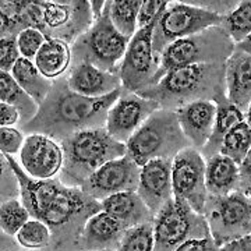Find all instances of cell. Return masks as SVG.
<instances>
[{"label": "cell", "instance_id": "1", "mask_svg": "<svg viewBox=\"0 0 251 251\" xmlns=\"http://www.w3.org/2000/svg\"><path fill=\"white\" fill-rule=\"evenodd\" d=\"M4 156L17 176L20 198L31 218L44 222L52 232V243L45 251H80L78 242L84 226L91 216L102 211L100 201L90 197L81 187L63 184L59 177L32 179L14 156Z\"/></svg>", "mask_w": 251, "mask_h": 251}, {"label": "cell", "instance_id": "2", "mask_svg": "<svg viewBox=\"0 0 251 251\" xmlns=\"http://www.w3.org/2000/svg\"><path fill=\"white\" fill-rule=\"evenodd\" d=\"M122 88L103 98H88L70 90L66 77L53 87L36 116L20 130L24 134H44L57 143L87 128L105 127L110 108L122 95Z\"/></svg>", "mask_w": 251, "mask_h": 251}, {"label": "cell", "instance_id": "3", "mask_svg": "<svg viewBox=\"0 0 251 251\" xmlns=\"http://www.w3.org/2000/svg\"><path fill=\"white\" fill-rule=\"evenodd\" d=\"M138 95L155 100L162 109L169 110H177L197 100L219 103L227 99L226 63L193 64L172 70L156 85Z\"/></svg>", "mask_w": 251, "mask_h": 251}, {"label": "cell", "instance_id": "4", "mask_svg": "<svg viewBox=\"0 0 251 251\" xmlns=\"http://www.w3.org/2000/svg\"><path fill=\"white\" fill-rule=\"evenodd\" d=\"M60 145L63 166L57 177L69 187H81L105 163L127 155L126 144L115 140L105 127L74 133Z\"/></svg>", "mask_w": 251, "mask_h": 251}, {"label": "cell", "instance_id": "5", "mask_svg": "<svg viewBox=\"0 0 251 251\" xmlns=\"http://www.w3.org/2000/svg\"><path fill=\"white\" fill-rule=\"evenodd\" d=\"M27 28L39 29L46 38L73 45L94 24L91 3L87 0H34L18 1Z\"/></svg>", "mask_w": 251, "mask_h": 251}, {"label": "cell", "instance_id": "6", "mask_svg": "<svg viewBox=\"0 0 251 251\" xmlns=\"http://www.w3.org/2000/svg\"><path fill=\"white\" fill-rule=\"evenodd\" d=\"M127 155L138 166L152 159H172L190 147L176 110L158 109L126 143Z\"/></svg>", "mask_w": 251, "mask_h": 251}, {"label": "cell", "instance_id": "7", "mask_svg": "<svg viewBox=\"0 0 251 251\" xmlns=\"http://www.w3.org/2000/svg\"><path fill=\"white\" fill-rule=\"evenodd\" d=\"M234 48L236 44L222 25L211 27L196 35L179 39L163 50L153 85H156L163 75L180 67L206 63H226L233 54Z\"/></svg>", "mask_w": 251, "mask_h": 251}, {"label": "cell", "instance_id": "8", "mask_svg": "<svg viewBox=\"0 0 251 251\" xmlns=\"http://www.w3.org/2000/svg\"><path fill=\"white\" fill-rule=\"evenodd\" d=\"M130 39L117 31L109 17V1L103 14L72 45V64L87 62L100 70L119 74Z\"/></svg>", "mask_w": 251, "mask_h": 251}, {"label": "cell", "instance_id": "9", "mask_svg": "<svg viewBox=\"0 0 251 251\" xmlns=\"http://www.w3.org/2000/svg\"><path fill=\"white\" fill-rule=\"evenodd\" d=\"M224 17L202 6L184 1H169L153 29L152 49L155 60L161 62L163 50L173 42L196 35L208 28L222 25Z\"/></svg>", "mask_w": 251, "mask_h": 251}, {"label": "cell", "instance_id": "10", "mask_svg": "<svg viewBox=\"0 0 251 251\" xmlns=\"http://www.w3.org/2000/svg\"><path fill=\"white\" fill-rule=\"evenodd\" d=\"M152 224L155 251H176L191 239L211 236L205 216L176 197L165 204Z\"/></svg>", "mask_w": 251, "mask_h": 251}, {"label": "cell", "instance_id": "11", "mask_svg": "<svg viewBox=\"0 0 251 251\" xmlns=\"http://www.w3.org/2000/svg\"><path fill=\"white\" fill-rule=\"evenodd\" d=\"M204 216L218 247L251 234L250 201L242 191L222 197L208 196Z\"/></svg>", "mask_w": 251, "mask_h": 251}, {"label": "cell", "instance_id": "12", "mask_svg": "<svg viewBox=\"0 0 251 251\" xmlns=\"http://www.w3.org/2000/svg\"><path fill=\"white\" fill-rule=\"evenodd\" d=\"M156 21L141 28L130 39L125 57L120 64L119 75L122 90L125 92L140 94L153 85L159 63L155 60L152 49L153 29Z\"/></svg>", "mask_w": 251, "mask_h": 251}, {"label": "cell", "instance_id": "13", "mask_svg": "<svg viewBox=\"0 0 251 251\" xmlns=\"http://www.w3.org/2000/svg\"><path fill=\"white\" fill-rule=\"evenodd\" d=\"M206 161L201 152L188 147L172 162L173 197L186 201L196 212L204 215L208 191L205 184Z\"/></svg>", "mask_w": 251, "mask_h": 251}, {"label": "cell", "instance_id": "14", "mask_svg": "<svg viewBox=\"0 0 251 251\" xmlns=\"http://www.w3.org/2000/svg\"><path fill=\"white\" fill-rule=\"evenodd\" d=\"M140 172L141 166H138L130 155H125L105 163L81 188L97 201H102L117 193L137 191Z\"/></svg>", "mask_w": 251, "mask_h": 251}, {"label": "cell", "instance_id": "15", "mask_svg": "<svg viewBox=\"0 0 251 251\" xmlns=\"http://www.w3.org/2000/svg\"><path fill=\"white\" fill-rule=\"evenodd\" d=\"M158 109L161 106L155 100L122 91V95L109 110L105 128L119 143L126 144Z\"/></svg>", "mask_w": 251, "mask_h": 251}, {"label": "cell", "instance_id": "16", "mask_svg": "<svg viewBox=\"0 0 251 251\" xmlns=\"http://www.w3.org/2000/svg\"><path fill=\"white\" fill-rule=\"evenodd\" d=\"M18 158L23 171L32 179H54L62 171V145L48 135H25V143Z\"/></svg>", "mask_w": 251, "mask_h": 251}, {"label": "cell", "instance_id": "17", "mask_svg": "<svg viewBox=\"0 0 251 251\" xmlns=\"http://www.w3.org/2000/svg\"><path fill=\"white\" fill-rule=\"evenodd\" d=\"M172 159H152L141 166L137 193L150 208L152 218L173 198Z\"/></svg>", "mask_w": 251, "mask_h": 251}, {"label": "cell", "instance_id": "18", "mask_svg": "<svg viewBox=\"0 0 251 251\" xmlns=\"http://www.w3.org/2000/svg\"><path fill=\"white\" fill-rule=\"evenodd\" d=\"M218 106L212 100H197L176 110L180 127L190 147L201 151L209 141L216 120Z\"/></svg>", "mask_w": 251, "mask_h": 251}, {"label": "cell", "instance_id": "19", "mask_svg": "<svg viewBox=\"0 0 251 251\" xmlns=\"http://www.w3.org/2000/svg\"><path fill=\"white\" fill-rule=\"evenodd\" d=\"M66 80L70 90L88 98H103L122 88L119 74L103 72L87 62L72 64Z\"/></svg>", "mask_w": 251, "mask_h": 251}, {"label": "cell", "instance_id": "20", "mask_svg": "<svg viewBox=\"0 0 251 251\" xmlns=\"http://www.w3.org/2000/svg\"><path fill=\"white\" fill-rule=\"evenodd\" d=\"M127 230L115 218L100 211L91 216L81 233L78 249L80 251L117 250L119 244Z\"/></svg>", "mask_w": 251, "mask_h": 251}, {"label": "cell", "instance_id": "21", "mask_svg": "<svg viewBox=\"0 0 251 251\" xmlns=\"http://www.w3.org/2000/svg\"><path fill=\"white\" fill-rule=\"evenodd\" d=\"M226 92L227 99L246 113L251 103V54L236 48L226 60Z\"/></svg>", "mask_w": 251, "mask_h": 251}, {"label": "cell", "instance_id": "22", "mask_svg": "<svg viewBox=\"0 0 251 251\" xmlns=\"http://www.w3.org/2000/svg\"><path fill=\"white\" fill-rule=\"evenodd\" d=\"M100 205L103 212L115 218L126 229L153 221L150 208L145 205L137 191L117 193L115 196L102 200Z\"/></svg>", "mask_w": 251, "mask_h": 251}, {"label": "cell", "instance_id": "23", "mask_svg": "<svg viewBox=\"0 0 251 251\" xmlns=\"http://www.w3.org/2000/svg\"><path fill=\"white\" fill-rule=\"evenodd\" d=\"M205 184L211 197H222L239 191V165L222 153L206 159Z\"/></svg>", "mask_w": 251, "mask_h": 251}, {"label": "cell", "instance_id": "24", "mask_svg": "<svg viewBox=\"0 0 251 251\" xmlns=\"http://www.w3.org/2000/svg\"><path fill=\"white\" fill-rule=\"evenodd\" d=\"M72 62V45L56 38L46 39L34 60L38 70L52 81L66 77Z\"/></svg>", "mask_w": 251, "mask_h": 251}, {"label": "cell", "instance_id": "25", "mask_svg": "<svg viewBox=\"0 0 251 251\" xmlns=\"http://www.w3.org/2000/svg\"><path fill=\"white\" fill-rule=\"evenodd\" d=\"M216 120L214 126V131L206 145L200 151L204 159H209L221 152V145L224 143L225 137L229 134L234 127L244 122V113L229 99H225L222 102L216 103Z\"/></svg>", "mask_w": 251, "mask_h": 251}, {"label": "cell", "instance_id": "26", "mask_svg": "<svg viewBox=\"0 0 251 251\" xmlns=\"http://www.w3.org/2000/svg\"><path fill=\"white\" fill-rule=\"evenodd\" d=\"M11 75L17 81L18 85L27 92L31 98L41 106L45 99L48 98L49 92L53 87V81L46 78L42 73L38 70L35 63L21 57L14 69L11 70Z\"/></svg>", "mask_w": 251, "mask_h": 251}, {"label": "cell", "instance_id": "27", "mask_svg": "<svg viewBox=\"0 0 251 251\" xmlns=\"http://www.w3.org/2000/svg\"><path fill=\"white\" fill-rule=\"evenodd\" d=\"M0 99L3 103H9L18 109L21 115L18 128L28 125L39 110V105L18 85L11 73H0Z\"/></svg>", "mask_w": 251, "mask_h": 251}, {"label": "cell", "instance_id": "28", "mask_svg": "<svg viewBox=\"0 0 251 251\" xmlns=\"http://www.w3.org/2000/svg\"><path fill=\"white\" fill-rule=\"evenodd\" d=\"M141 0H112L109 1V17L117 31L131 39L138 31L137 18L141 9Z\"/></svg>", "mask_w": 251, "mask_h": 251}, {"label": "cell", "instance_id": "29", "mask_svg": "<svg viewBox=\"0 0 251 251\" xmlns=\"http://www.w3.org/2000/svg\"><path fill=\"white\" fill-rule=\"evenodd\" d=\"M21 249L28 251H45L52 243V232L44 222L31 218L14 236Z\"/></svg>", "mask_w": 251, "mask_h": 251}, {"label": "cell", "instance_id": "30", "mask_svg": "<svg viewBox=\"0 0 251 251\" xmlns=\"http://www.w3.org/2000/svg\"><path fill=\"white\" fill-rule=\"evenodd\" d=\"M222 27L234 44H239L251 35V0L239 1L236 7L224 17Z\"/></svg>", "mask_w": 251, "mask_h": 251}, {"label": "cell", "instance_id": "31", "mask_svg": "<svg viewBox=\"0 0 251 251\" xmlns=\"http://www.w3.org/2000/svg\"><path fill=\"white\" fill-rule=\"evenodd\" d=\"M251 150V128L246 120L237 125L229 134L225 137L221 145V152L225 156H229L237 165H240L246 155Z\"/></svg>", "mask_w": 251, "mask_h": 251}, {"label": "cell", "instance_id": "32", "mask_svg": "<svg viewBox=\"0 0 251 251\" xmlns=\"http://www.w3.org/2000/svg\"><path fill=\"white\" fill-rule=\"evenodd\" d=\"M31 219L25 205L21 198H11L7 201H1L0 206V226L1 233L16 236L18 230Z\"/></svg>", "mask_w": 251, "mask_h": 251}, {"label": "cell", "instance_id": "33", "mask_svg": "<svg viewBox=\"0 0 251 251\" xmlns=\"http://www.w3.org/2000/svg\"><path fill=\"white\" fill-rule=\"evenodd\" d=\"M116 251H155L152 222L127 229Z\"/></svg>", "mask_w": 251, "mask_h": 251}, {"label": "cell", "instance_id": "34", "mask_svg": "<svg viewBox=\"0 0 251 251\" xmlns=\"http://www.w3.org/2000/svg\"><path fill=\"white\" fill-rule=\"evenodd\" d=\"M46 39L48 38L39 29H36V28H27V29H24L17 36L18 49H20L21 57L34 62L36 54L41 50V48L44 46Z\"/></svg>", "mask_w": 251, "mask_h": 251}, {"label": "cell", "instance_id": "35", "mask_svg": "<svg viewBox=\"0 0 251 251\" xmlns=\"http://www.w3.org/2000/svg\"><path fill=\"white\" fill-rule=\"evenodd\" d=\"M25 143L24 133L14 127H1L0 130V150L3 155H20Z\"/></svg>", "mask_w": 251, "mask_h": 251}, {"label": "cell", "instance_id": "36", "mask_svg": "<svg viewBox=\"0 0 251 251\" xmlns=\"http://www.w3.org/2000/svg\"><path fill=\"white\" fill-rule=\"evenodd\" d=\"M21 59L18 49L17 36H7L0 39V70L3 73H11L16 63Z\"/></svg>", "mask_w": 251, "mask_h": 251}, {"label": "cell", "instance_id": "37", "mask_svg": "<svg viewBox=\"0 0 251 251\" xmlns=\"http://www.w3.org/2000/svg\"><path fill=\"white\" fill-rule=\"evenodd\" d=\"M20 194H21V188L17 176L11 169L6 156L1 153V201L20 198Z\"/></svg>", "mask_w": 251, "mask_h": 251}, {"label": "cell", "instance_id": "38", "mask_svg": "<svg viewBox=\"0 0 251 251\" xmlns=\"http://www.w3.org/2000/svg\"><path fill=\"white\" fill-rule=\"evenodd\" d=\"M168 4H169V1H166V0H147V1H143L140 13H138V18H137L138 29L148 27L150 24L158 21L159 17L163 14V11L168 7Z\"/></svg>", "mask_w": 251, "mask_h": 251}, {"label": "cell", "instance_id": "39", "mask_svg": "<svg viewBox=\"0 0 251 251\" xmlns=\"http://www.w3.org/2000/svg\"><path fill=\"white\" fill-rule=\"evenodd\" d=\"M176 251H219L212 236H206L204 239H191L181 244Z\"/></svg>", "mask_w": 251, "mask_h": 251}, {"label": "cell", "instance_id": "40", "mask_svg": "<svg viewBox=\"0 0 251 251\" xmlns=\"http://www.w3.org/2000/svg\"><path fill=\"white\" fill-rule=\"evenodd\" d=\"M239 191L244 194L251 191V150L239 165Z\"/></svg>", "mask_w": 251, "mask_h": 251}, {"label": "cell", "instance_id": "41", "mask_svg": "<svg viewBox=\"0 0 251 251\" xmlns=\"http://www.w3.org/2000/svg\"><path fill=\"white\" fill-rule=\"evenodd\" d=\"M21 122V115L17 108L11 106L9 103H0V125L1 127H14L20 126Z\"/></svg>", "mask_w": 251, "mask_h": 251}, {"label": "cell", "instance_id": "42", "mask_svg": "<svg viewBox=\"0 0 251 251\" xmlns=\"http://www.w3.org/2000/svg\"><path fill=\"white\" fill-rule=\"evenodd\" d=\"M219 251H251V234L221 246Z\"/></svg>", "mask_w": 251, "mask_h": 251}, {"label": "cell", "instance_id": "43", "mask_svg": "<svg viewBox=\"0 0 251 251\" xmlns=\"http://www.w3.org/2000/svg\"><path fill=\"white\" fill-rule=\"evenodd\" d=\"M91 10H92V16H94V20H98L103 11H105V7H106V3L105 0H91Z\"/></svg>", "mask_w": 251, "mask_h": 251}, {"label": "cell", "instance_id": "44", "mask_svg": "<svg viewBox=\"0 0 251 251\" xmlns=\"http://www.w3.org/2000/svg\"><path fill=\"white\" fill-rule=\"evenodd\" d=\"M236 49L240 52H244V53L251 54V35L247 36L246 39H243L242 42L236 44Z\"/></svg>", "mask_w": 251, "mask_h": 251}, {"label": "cell", "instance_id": "45", "mask_svg": "<svg viewBox=\"0 0 251 251\" xmlns=\"http://www.w3.org/2000/svg\"><path fill=\"white\" fill-rule=\"evenodd\" d=\"M244 119H246V123L250 126L251 128V103L250 106H249V109H247V112L244 113Z\"/></svg>", "mask_w": 251, "mask_h": 251}, {"label": "cell", "instance_id": "46", "mask_svg": "<svg viewBox=\"0 0 251 251\" xmlns=\"http://www.w3.org/2000/svg\"><path fill=\"white\" fill-rule=\"evenodd\" d=\"M247 197H249V201H250V206H251V191L247 194Z\"/></svg>", "mask_w": 251, "mask_h": 251}, {"label": "cell", "instance_id": "47", "mask_svg": "<svg viewBox=\"0 0 251 251\" xmlns=\"http://www.w3.org/2000/svg\"><path fill=\"white\" fill-rule=\"evenodd\" d=\"M98 251H115V250H98Z\"/></svg>", "mask_w": 251, "mask_h": 251}]
</instances>
